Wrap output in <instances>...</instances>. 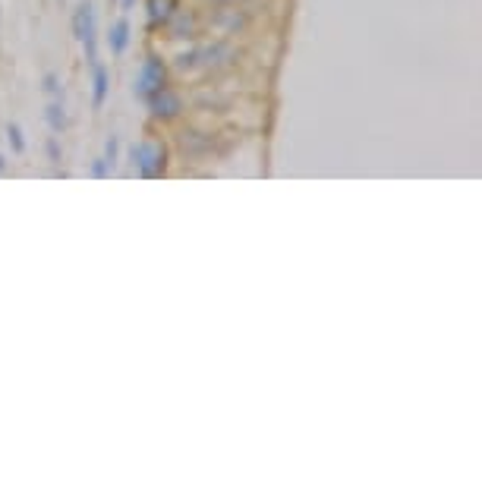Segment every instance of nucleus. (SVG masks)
Instances as JSON below:
<instances>
[{
	"instance_id": "f257e3e1",
	"label": "nucleus",
	"mask_w": 482,
	"mask_h": 482,
	"mask_svg": "<svg viewBox=\"0 0 482 482\" xmlns=\"http://www.w3.org/2000/svg\"><path fill=\"white\" fill-rule=\"evenodd\" d=\"M73 35L76 41L82 45V54H85V63H98V16H95V6L89 0L73 10Z\"/></svg>"
},
{
	"instance_id": "f03ea898",
	"label": "nucleus",
	"mask_w": 482,
	"mask_h": 482,
	"mask_svg": "<svg viewBox=\"0 0 482 482\" xmlns=\"http://www.w3.org/2000/svg\"><path fill=\"white\" fill-rule=\"evenodd\" d=\"M129 158H133V167L139 171V177H145V180L161 177L167 164V151L158 142H136L129 149Z\"/></svg>"
},
{
	"instance_id": "7ed1b4c3",
	"label": "nucleus",
	"mask_w": 482,
	"mask_h": 482,
	"mask_svg": "<svg viewBox=\"0 0 482 482\" xmlns=\"http://www.w3.org/2000/svg\"><path fill=\"white\" fill-rule=\"evenodd\" d=\"M164 82H167L164 60L151 54V57H145V60H142V70H139V79H136L133 92H136V98H142V101H145L151 92H158Z\"/></svg>"
},
{
	"instance_id": "20e7f679",
	"label": "nucleus",
	"mask_w": 482,
	"mask_h": 482,
	"mask_svg": "<svg viewBox=\"0 0 482 482\" xmlns=\"http://www.w3.org/2000/svg\"><path fill=\"white\" fill-rule=\"evenodd\" d=\"M145 105H149L151 117H158V120H171V117H177L183 111V98H180L173 89H167V85H161L158 92H151L149 98H145Z\"/></svg>"
},
{
	"instance_id": "39448f33",
	"label": "nucleus",
	"mask_w": 482,
	"mask_h": 482,
	"mask_svg": "<svg viewBox=\"0 0 482 482\" xmlns=\"http://www.w3.org/2000/svg\"><path fill=\"white\" fill-rule=\"evenodd\" d=\"M107 92H111V70L105 63H92V107L101 111L107 101Z\"/></svg>"
},
{
	"instance_id": "423d86ee",
	"label": "nucleus",
	"mask_w": 482,
	"mask_h": 482,
	"mask_svg": "<svg viewBox=\"0 0 482 482\" xmlns=\"http://www.w3.org/2000/svg\"><path fill=\"white\" fill-rule=\"evenodd\" d=\"M107 48H111V54H123V50L129 48V23L127 19H117L111 26V32H107Z\"/></svg>"
},
{
	"instance_id": "0eeeda50",
	"label": "nucleus",
	"mask_w": 482,
	"mask_h": 482,
	"mask_svg": "<svg viewBox=\"0 0 482 482\" xmlns=\"http://www.w3.org/2000/svg\"><path fill=\"white\" fill-rule=\"evenodd\" d=\"M173 13H177V0H149V23L151 26L171 23Z\"/></svg>"
},
{
	"instance_id": "6e6552de",
	"label": "nucleus",
	"mask_w": 482,
	"mask_h": 482,
	"mask_svg": "<svg viewBox=\"0 0 482 482\" xmlns=\"http://www.w3.org/2000/svg\"><path fill=\"white\" fill-rule=\"evenodd\" d=\"M45 123L50 127V133H63L67 129V111H63L60 101H50L45 107Z\"/></svg>"
},
{
	"instance_id": "1a4fd4ad",
	"label": "nucleus",
	"mask_w": 482,
	"mask_h": 482,
	"mask_svg": "<svg viewBox=\"0 0 482 482\" xmlns=\"http://www.w3.org/2000/svg\"><path fill=\"white\" fill-rule=\"evenodd\" d=\"M6 139H10L13 151H16V155H23V151H26V139H23V129H19L16 123H10V127H6Z\"/></svg>"
},
{
	"instance_id": "9d476101",
	"label": "nucleus",
	"mask_w": 482,
	"mask_h": 482,
	"mask_svg": "<svg viewBox=\"0 0 482 482\" xmlns=\"http://www.w3.org/2000/svg\"><path fill=\"white\" fill-rule=\"evenodd\" d=\"M117 158H120V139L111 136V139L105 142V161L114 167V164H117Z\"/></svg>"
},
{
	"instance_id": "9b49d317",
	"label": "nucleus",
	"mask_w": 482,
	"mask_h": 482,
	"mask_svg": "<svg viewBox=\"0 0 482 482\" xmlns=\"http://www.w3.org/2000/svg\"><path fill=\"white\" fill-rule=\"evenodd\" d=\"M41 89H45L48 95H60V92H63L60 76H57V73H45V79H41Z\"/></svg>"
},
{
	"instance_id": "f8f14e48",
	"label": "nucleus",
	"mask_w": 482,
	"mask_h": 482,
	"mask_svg": "<svg viewBox=\"0 0 482 482\" xmlns=\"http://www.w3.org/2000/svg\"><path fill=\"white\" fill-rule=\"evenodd\" d=\"M45 151H48V161H50V164H60L63 151H60V142H57V136H50L48 142H45Z\"/></svg>"
},
{
	"instance_id": "ddd939ff",
	"label": "nucleus",
	"mask_w": 482,
	"mask_h": 482,
	"mask_svg": "<svg viewBox=\"0 0 482 482\" xmlns=\"http://www.w3.org/2000/svg\"><path fill=\"white\" fill-rule=\"evenodd\" d=\"M107 173H111V164H107L105 158H95L92 161V177H98V180H105Z\"/></svg>"
},
{
	"instance_id": "4468645a",
	"label": "nucleus",
	"mask_w": 482,
	"mask_h": 482,
	"mask_svg": "<svg viewBox=\"0 0 482 482\" xmlns=\"http://www.w3.org/2000/svg\"><path fill=\"white\" fill-rule=\"evenodd\" d=\"M117 4H120V10H133L136 0H117Z\"/></svg>"
},
{
	"instance_id": "2eb2a0df",
	"label": "nucleus",
	"mask_w": 482,
	"mask_h": 482,
	"mask_svg": "<svg viewBox=\"0 0 482 482\" xmlns=\"http://www.w3.org/2000/svg\"><path fill=\"white\" fill-rule=\"evenodd\" d=\"M4 171H6V158L0 155V173H4Z\"/></svg>"
}]
</instances>
